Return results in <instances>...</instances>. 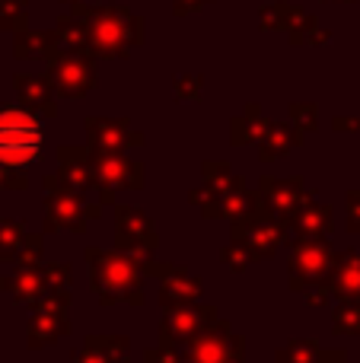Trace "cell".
Returning <instances> with one entry per match:
<instances>
[{"instance_id": "836d02e7", "label": "cell", "mask_w": 360, "mask_h": 363, "mask_svg": "<svg viewBox=\"0 0 360 363\" xmlns=\"http://www.w3.org/2000/svg\"><path fill=\"white\" fill-rule=\"evenodd\" d=\"M291 125L300 134H313L319 128V106L316 102H291Z\"/></svg>"}, {"instance_id": "ee69618b", "label": "cell", "mask_w": 360, "mask_h": 363, "mask_svg": "<svg viewBox=\"0 0 360 363\" xmlns=\"http://www.w3.org/2000/svg\"><path fill=\"white\" fill-rule=\"evenodd\" d=\"M319 363H348L344 347H332V351H319Z\"/></svg>"}, {"instance_id": "ac0fdd59", "label": "cell", "mask_w": 360, "mask_h": 363, "mask_svg": "<svg viewBox=\"0 0 360 363\" xmlns=\"http://www.w3.org/2000/svg\"><path fill=\"white\" fill-rule=\"evenodd\" d=\"M57 176L67 182L70 188H77L80 194L96 191L93 172H89V147L86 144H64L57 147Z\"/></svg>"}, {"instance_id": "f35d334b", "label": "cell", "mask_w": 360, "mask_h": 363, "mask_svg": "<svg viewBox=\"0 0 360 363\" xmlns=\"http://www.w3.org/2000/svg\"><path fill=\"white\" fill-rule=\"evenodd\" d=\"M26 188H29V172L0 166V194L4 191H26Z\"/></svg>"}, {"instance_id": "ba28073f", "label": "cell", "mask_w": 360, "mask_h": 363, "mask_svg": "<svg viewBox=\"0 0 360 363\" xmlns=\"http://www.w3.org/2000/svg\"><path fill=\"white\" fill-rule=\"evenodd\" d=\"M230 239L246 242L255 262H265V258H271L274 252L291 239V230H287L284 220L268 213L265 207H255V211L246 213V217L230 220Z\"/></svg>"}, {"instance_id": "4dcf8cb0", "label": "cell", "mask_w": 360, "mask_h": 363, "mask_svg": "<svg viewBox=\"0 0 360 363\" xmlns=\"http://www.w3.org/2000/svg\"><path fill=\"white\" fill-rule=\"evenodd\" d=\"M42 252H45L42 233H26L13 264H16V268H38V264H42Z\"/></svg>"}, {"instance_id": "277c9868", "label": "cell", "mask_w": 360, "mask_h": 363, "mask_svg": "<svg viewBox=\"0 0 360 363\" xmlns=\"http://www.w3.org/2000/svg\"><path fill=\"white\" fill-rule=\"evenodd\" d=\"M45 188V233H86L89 220H99L102 204H86V194H80L77 188H70L57 172L42 176Z\"/></svg>"}, {"instance_id": "4fadbf2b", "label": "cell", "mask_w": 360, "mask_h": 363, "mask_svg": "<svg viewBox=\"0 0 360 363\" xmlns=\"http://www.w3.org/2000/svg\"><path fill=\"white\" fill-rule=\"evenodd\" d=\"M214 319H217L214 303L198 300V303H185V306H169V309H163V319H159V338L176 341V345H189Z\"/></svg>"}, {"instance_id": "cb8c5ba5", "label": "cell", "mask_w": 360, "mask_h": 363, "mask_svg": "<svg viewBox=\"0 0 360 363\" xmlns=\"http://www.w3.org/2000/svg\"><path fill=\"white\" fill-rule=\"evenodd\" d=\"M268 128H271V121L261 115V106L249 102V106L242 108V115H236V118L230 121V144L233 147L259 144V140L268 134Z\"/></svg>"}, {"instance_id": "8992f818", "label": "cell", "mask_w": 360, "mask_h": 363, "mask_svg": "<svg viewBox=\"0 0 360 363\" xmlns=\"http://www.w3.org/2000/svg\"><path fill=\"white\" fill-rule=\"evenodd\" d=\"M45 64H48L45 77L61 99H83L96 86V57L86 51L57 48Z\"/></svg>"}, {"instance_id": "d6a6232c", "label": "cell", "mask_w": 360, "mask_h": 363, "mask_svg": "<svg viewBox=\"0 0 360 363\" xmlns=\"http://www.w3.org/2000/svg\"><path fill=\"white\" fill-rule=\"evenodd\" d=\"M293 13H297V6H293V4H284V0H278V4H268L265 10L259 13V23H261V29L278 32V29H287V26H291Z\"/></svg>"}, {"instance_id": "83f0119b", "label": "cell", "mask_w": 360, "mask_h": 363, "mask_svg": "<svg viewBox=\"0 0 360 363\" xmlns=\"http://www.w3.org/2000/svg\"><path fill=\"white\" fill-rule=\"evenodd\" d=\"M332 332L360 335V300H338L335 313H332Z\"/></svg>"}, {"instance_id": "f6af8a7d", "label": "cell", "mask_w": 360, "mask_h": 363, "mask_svg": "<svg viewBox=\"0 0 360 363\" xmlns=\"http://www.w3.org/2000/svg\"><path fill=\"white\" fill-rule=\"evenodd\" d=\"M64 4H89V0H64Z\"/></svg>"}, {"instance_id": "8d00e7d4", "label": "cell", "mask_w": 360, "mask_h": 363, "mask_svg": "<svg viewBox=\"0 0 360 363\" xmlns=\"http://www.w3.org/2000/svg\"><path fill=\"white\" fill-rule=\"evenodd\" d=\"M176 86V99L179 102H201V89H204V77L201 74H179L172 80Z\"/></svg>"}, {"instance_id": "9a60e30c", "label": "cell", "mask_w": 360, "mask_h": 363, "mask_svg": "<svg viewBox=\"0 0 360 363\" xmlns=\"http://www.w3.org/2000/svg\"><path fill=\"white\" fill-rule=\"evenodd\" d=\"M70 335V319L64 309H48L42 303H35V313H32L29 325H26V345L32 351H42V347H51L57 341Z\"/></svg>"}, {"instance_id": "60d3db41", "label": "cell", "mask_w": 360, "mask_h": 363, "mask_svg": "<svg viewBox=\"0 0 360 363\" xmlns=\"http://www.w3.org/2000/svg\"><path fill=\"white\" fill-rule=\"evenodd\" d=\"M300 294H303V303H306V306H313V309L325 306V303L332 300V294H329V287H325V284H306Z\"/></svg>"}, {"instance_id": "7dc6e473", "label": "cell", "mask_w": 360, "mask_h": 363, "mask_svg": "<svg viewBox=\"0 0 360 363\" xmlns=\"http://www.w3.org/2000/svg\"><path fill=\"white\" fill-rule=\"evenodd\" d=\"M64 363H80V360H77V357H70V360H64Z\"/></svg>"}, {"instance_id": "7402d4cb", "label": "cell", "mask_w": 360, "mask_h": 363, "mask_svg": "<svg viewBox=\"0 0 360 363\" xmlns=\"http://www.w3.org/2000/svg\"><path fill=\"white\" fill-rule=\"evenodd\" d=\"M57 48L61 45H57L55 32H42V29L13 32V55H16V61H48Z\"/></svg>"}, {"instance_id": "7a4b0ae2", "label": "cell", "mask_w": 360, "mask_h": 363, "mask_svg": "<svg viewBox=\"0 0 360 363\" xmlns=\"http://www.w3.org/2000/svg\"><path fill=\"white\" fill-rule=\"evenodd\" d=\"M86 268H89V287L102 306H144V271L131 255L118 249H86Z\"/></svg>"}, {"instance_id": "d6986e66", "label": "cell", "mask_w": 360, "mask_h": 363, "mask_svg": "<svg viewBox=\"0 0 360 363\" xmlns=\"http://www.w3.org/2000/svg\"><path fill=\"white\" fill-rule=\"evenodd\" d=\"M74 357L80 363H131V341L125 335H86Z\"/></svg>"}, {"instance_id": "f546056e", "label": "cell", "mask_w": 360, "mask_h": 363, "mask_svg": "<svg viewBox=\"0 0 360 363\" xmlns=\"http://www.w3.org/2000/svg\"><path fill=\"white\" fill-rule=\"evenodd\" d=\"M23 236H26V226L19 220H0V262L4 264H13Z\"/></svg>"}, {"instance_id": "f1b7e54d", "label": "cell", "mask_w": 360, "mask_h": 363, "mask_svg": "<svg viewBox=\"0 0 360 363\" xmlns=\"http://www.w3.org/2000/svg\"><path fill=\"white\" fill-rule=\"evenodd\" d=\"M319 351L322 347L316 341H306V338H293L291 345H284L278 351L274 363H319Z\"/></svg>"}, {"instance_id": "b9f144b4", "label": "cell", "mask_w": 360, "mask_h": 363, "mask_svg": "<svg viewBox=\"0 0 360 363\" xmlns=\"http://www.w3.org/2000/svg\"><path fill=\"white\" fill-rule=\"evenodd\" d=\"M208 4L210 0H172V13H176V16H189V13H198Z\"/></svg>"}, {"instance_id": "1f68e13d", "label": "cell", "mask_w": 360, "mask_h": 363, "mask_svg": "<svg viewBox=\"0 0 360 363\" xmlns=\"http://www.w3.org/2000/svg\"><path fill=\"white\" fill-rule=\"evenodd\" d=\"M29 19V0H0V29L19 32Z\"/></svg>"}, {"instance_id": "d590c367", "label": "cell", "mask_w": 360, "mask_h": 363, "mask_svg": "<svg viewBox=\"0 0 360 363\" xmlns=\"http://www.w3.org/2000/svg\"><path fill=\"white\" fill-rule=\"evenodd\" d=\"M45 277V290L57 287V290H70V281H74V264L70 262H48V264H38Z\"/></svg>"}, {"instance_id": "e0dca14e", "label": "cell", "mask_w": 360, "mask_h": 363, "mask_svg": "<svg viewBox=\"0 0 360 363\" xmlns=\"http://www.w3.org/2000/svg\"><path fill=\"white\" fill-rule=\"evenodd\" d=\"M13 86H16L19 106L23 108L42 115V118H55L57 115L55 89H51V83L45 74H16L13 77Z\"/></svg>"}, {"instance_id": "ab89813d", "label": "cell", "mask_w": 360, "mask_h": 363, "mask_svg": "<svg viewBox=\"0 0 360 363\" xmlns=\"http://www.w3.org/2000/svg\"><path fill=\"white\" fill-rule=\"evenodd\" d=\"M344 207H348V220H344V226H348V233L360 236V188H351L348 198H344Z\"/></svg>"}, {"instance_id": "2e32d148", "label": "cell", "mask_w": 360, "mask_h": 363, "mask_svg": "<svg viewBox=\"0 0 360 363\" xmlns=\"http://www.w3.org/2000/svg\"><path fill=\"white\" fill-rule=\"evenodd\" d=\"M332 300H360V249L335 252V262L325 277Z\"/></svg>"}, {"instance_id": "74e56055", "label": "cell", "mask_w": 360, "mask_h": 363, "mask_svg": "<svg viewBox=\"0 0 360 363\" xmlns=\"http://www.w3.org/2000/svg\"><path fill=\"white\" fill-rule=\"evenodd\" d=\"M144 360H147V363H182V360H185V351L176 345V341L159 338L157 347H150V351L144 354Z\"/></svg>"}, {"instance_id": "7bdbcfd3", "label": "cell", "mask_w": 360, "mask_h": 363, "mask_svg": "<svg viewBox=\"0 0 360 363\" xmlns=\"http://www.w3.org/2000/svg\"><path fill=\"white\" fill-rule=\"evenodd\" d=\"M332 131H338V134H357L360 131V118H332Z\"/></svg>"}, {"instance_id": "8fae6325", "label": "cell", "mask_w": 360, "mask_h": 363, "mask_svg": "<svg viewBox=\"0 0 360 363\" xmlns=\"http://www.w3.org/2000/svg\"><path fill=\"white\" fill-rule=\"evenodd\" d=\"M140 271L150 277H159V306H185V303H198L204 296V281L195 274H189L185 268L169 262H157V258H147L140 262Z\"/></svg>"}, {"instance_id": "603a6c76", "label": "cell", "mask_w": 360, "mask_h": 363, "mask_svg": "<svg viewBox=\"0 0 360 363\" xmlns=\"http://www.w3.org/2000/svg\"><path fill=\"white\" fill-rule=\"evenodd\" d=\"M306 134H300L293 125H284V121H271L268 134L259 140V160L261 163H274V160L287 157L293 147L303 144Z\"/></svg>"}, {"instance_id": "52a82bcc", "label": "cell", "mask_w": 360, "mask_h": 363, "mask_svg": "<svg viewBox=\"0 0 360 363\" xmlns=\"http://www.w3.org/2000/svg\"><path fill=\"white\" fill-rule=\"evenodd\" d=\"M89 172H93L96 191H99V204H115V191H118V188L140 191L144 182H147L144 163L128 160L125 153L89 150Z\"/></svg>"}, {"instance_id": "e575fe53", "label": "cell", "mask_w": 360, "mask_h": 363, "mask_svg": "<svg viewBox=\"0 0 360 363\" xmlns=\"http://www.w3.org/2000/svg\"><path fill=\"white\" fill-rule=\"evenodd\" d=\"M220 262L227 264L230 271H249L252 268V252H249L246 242H240V239H230V245H223L220 249Z\"/></svg>"}, {"instance_id": "ffe728a7", "label": "cell", "mask_w": 360, "mask_h": 363, "mask_svg": "<svg viewBox=\"0 0 360 363\" xmlns=\"http://www.w3.org/2000/svg\"><path fill=\"white\" fill-rule=\"evenodd\" d=\"M332 226H335V211L322 201L310 198L306 204L297 207L291 220H287V230L291 236H329Z\"/></svg>"}, {"instance_id": "c3c4849f", "label": "cell", "mask_w": 360, "mask_h": 363, "mask_svg": "<svg viewBox=\"0 0 360 363\" xmlns=\"http://www.w3.org/2000/svg\"><path fill=\"white\" fill-rule=\"evenodd\" d=\"M182 363H191V360H189V357H185V360H182Z\"/></svg>"}, {"instance_id": "5b68a950", "label": "cell", "mask_w": 360, "mask_h": 363, "mask_svg": "<svg viewBox=\"0 0 360 363\" xmlns=\"http://www.w3.org/2000/svg\"><path fill=\"white\" fill-rule=\"evenodd\" d=\"M291 262H287V287L303 290L306 284H322L335 262L329 236H291L287 239Z\"/></svg>"}, {"instance_id": "7c38bea8", "label": "cell", "mask_w": 360, "mask_h": 363, "mask_svg": "<svg viewBox=\"0 0 360 363\" xmlns=\"http://www.w3.org/2000/svg\"><path fill=\"white\" fill-rule=\"evenodd\" d=\"M255 194H259V207H265L268 213H274L278 220L287 223L297 213V207L313 198V188L306 185L303 176H287V179L261 176Z\"/></svg>"}, {"instance_id": "9c48e42d", "label": "cell", "mask_w": 360, "mask_h": 363, "mask_svg": "<svg viewBox=\"0 0 360 363\" xmlns=\"http://www.w3.org/2000/svg\"><path fill=\"white\" fill-rule=\"evenodd\" d=\"M182 351L191 363H246V338L223 319H214L189 345H182Z\"/></svg>"}, {"instance_id": "484cf974", "label": "cell", "mask_w": 360, "mask_h": 363, "mask_svg": "<svg viewBox=\"0 0 360 363\" xmlns=\"http://www.w3.org/2000/svg\"><path fill=\"white\" fill-rule=\"evenodd\" d=\"M201 179H204V188H210L214 194H230V191L246 188V179L236 176V172L230 169V163H223V160H208V163H201Z\"/></svg>"}, {"instance_id": "30bf717a", "label": "cell", "mask_w": 360, "mask_h": 363, "mask_svg": "<svg viewBox=\"0 0 360 363\" xmlns=\"http://www.w3.org/2000/svg\"><path fill=\"white\" fill-rule=\"evenodd\" d=\"M115 249L131 255L137 264L157 255L159 233L140 207H131V204L115 207Z\"/></svg>"}, {"instance_id": "5bb4252c", "label": "cell", "mask_w": 360, "mask_h": 363, "mask_svg": "<svg viewBox=\"0 0 360 363\" xmlns=\"http://www.w3.org/2000/svg\"><path fill=\"white\" fill-rule=\"evenodd\" d=\"M86 147L89 150H102V153H125L128 147H140L144 144V131L131 128L128 118H86Z\"/></svg>"}, {"instance_id": "d4e9b609", "label": "cell", "mask_w": 360, "mask_h": 363, "mask_svg": "<svg viewBox=\"0 0 360 363\" xmlns=\"http://www.w3.org/2000/svg\"><path fill=\"white\" fill-rule=\"evenodd\" d=\"M287 38H291V45H325L332 38V32L329 29H322L319 26V19L316 16H310L306 10H300L297 6V13H293V19H291V26H287Z\"/></svg>"}, {"instance_id": "6da1fadb", "label": "cell", "mask_w": 360, "mask_h": 363, "mask_svg": "<svg viewBox=\"0 0 360 363\" xmlns=\"http://www.w3.org/2000/svg\"><path fill=\"white\" fill-rule=\"evenodd\" d=\"M74 16L86 23V48L96 61H121L131 55V48L144 45L147 23L144 16L131 13L128 6L106 4V6H89V4H70Z\"/></svg>"}, {"instance_id": "44dd1931", "label": "cell", "mask_w": 360, "mask_h": 363, "mask_svg": "<svg viewBox=\"0 0 360 363\" xmlns=\"http://www.w3.org/2000/svg\"><path fill=\"white\" fill-rule=\"evenodd\" d=\"M0 290L13 296V303L19 306H35L45 294V277H42V268H16L10 274L0 277Z\"/></svg>"}, {"instance_id": "bcb514c9", "label": "cell", "mask_w": 360, "mask_h": 363, "mask_svg": "<svg viewBox=\"0 0 360 363\" xmlns=\"http://www.w3.org/2000/svg\"><path fill=\"white\" fill-rule=\"evenodd\" d=\"M329 4H332V0H329ZM338 4H357V0H338Z\"/></svg>"}, {"instance_id": "3957f363", "label": "cell", "mask_w": 360, "mask_h": 363, "mask_svg": "<svg viewBox=\"0 0 360 363\" xmlns=\"http://www.w3.org/2000/svg\"><path fill=\"white\" fill-rule=\"evenodd\" d=\"M42 115L23 106H0V166L29 172L42 157Z\"/></svg>"}, {"instance_id": "4316f807", "label": "cell", "mask_w": 360, "mask_h": 363, "mask_svg": "<svg viewBox=\"0 0 360 363\" xmlns=\"http://www.w3.org/2000/svg\"><path fill=\"white\" fill-rule=\"evenodd\" d=\"M55 35H57V45L67 51H86V23H83L80 16H74V13H64V16H57L55 23Z\"/></svg>"}]
</instances>
